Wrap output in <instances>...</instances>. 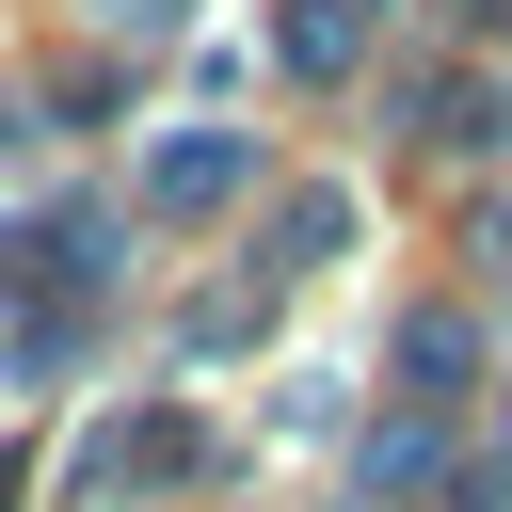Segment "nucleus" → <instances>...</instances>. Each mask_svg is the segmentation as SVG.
Instances as JSON below:
<instances>
[{
    "label": "nucleus",
    "mask_w": 512,
    "mask_h": 512,
    "mask_svg": "<svg viewBox=\"0 0 512 512\" xmlns=\"http://www.w3.org/2000/svg\"><path fill=\"white\" fill-rule=\"evenodd\" d=\"M96 288H112V224H96L80 192L0 208V352H16V368H64L80 320H96Z\"/></svg>",
    "instance_id": "obj_1"
},
{
    "label": "nucleus",
    "mask_w": 512,
    "mask_h": 512,
    "mask_svg": "<svg viewBox=\"0 0 512 512\" xmlns=\"http://www.w3.org/2000/svg\"><path fill=\"white\" fill-rule=\"evenodd\" d=\"M176 480H208V416H176V400H144V416H96V432L64 448V512L176 496Z\"/></svg>",
    "instance_id": "obj_2"
},
{
    "label": "nucleus",
    "mask_w": 512,
    "mask_h": 512,
    "mask_svg": "<svg viewBox=\"0 0 512 512\" xmlns=\"http://www.w3.org/2000/svg\"><path fill=\"white\" fill-rule=\"evenodd\" d=\"M256 192V144L240 128H160L144 144V208H240Z\"/></svg>",
    "instance_id": "obj_3"
},
{
    "label": "nucleus",
    "mask_w": 512,
    "mask_h": 512,
    "mask_svg": "<svg viewBox=\"0 0 512 512\" xmlns=\"http://www.w3.org/2000/svg\"><path fill=\"white\" fill-rule=\"evenodd\" d=\"M464 368H480V336H464L448 304H416V320H400V384H416V416H448V400H464Z\"/></svg>",
    "instance_id": "obj_4"
},
{
    "label": "nucleus",
    "mask_w": 512,
    "mask_h": 512,
    "mask_svg": "<svg viewBox=\"0 0 512 512\" xmlns=\"http://www.w3.org/2000/svg\"><path fill=\"white\" fill-rule=\"evenodd\" d=\"M368 64V0H288V80H336Z\"/></svg>",
    "instance_id": "obj_5"
},
{
    "label": "nucleus",
    "mask_w": 512,
    "mask_h": 512,
    "mask_svg": "<svg viewBox=\"0 0 512 512\" xmlns=\"http://www.w3.org/2000/svg\"><path fill=\"white\" fill-rule=\"evenodd\" d=\"M352 240V192H288L272 208V272H304V256H336Z\"/></svg>",
    "instance_id": "obj_6"
}]
</instances>
